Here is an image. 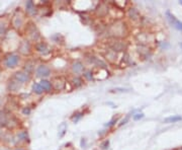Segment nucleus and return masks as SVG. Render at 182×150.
<instances>
[{"label": "nucleus", "mask_w": 182, "mask_h": 150, "mask_svg": "<svg viewBox=\"0 0 182 150\" xmlns=\"http://www.w3.org/2000/svg\"><path fill=\"white\" fill-rule=\"evenodd\" d=\"M109 48L111 51L114 52H118V51H125L126 48V45L123 42L121 41H117V40H114L112 42L109 43Z\"/></svg>", "instance_id": "nucleus-1"}, {"label": "nucleus", "mask_w": 182, "mask_h": 150, "mask_svg": "<svg viewBox=\"0 0 182 150\" xmlns=\"http://www.w3.org/2000/svg\"><path fill=\"white\" fill-rule=\"evenodd\" d=\"M166 15H167L168 20L170 21V23L172 24V26L174 27L177 30H180V32H182V21L178 20V19L176 18L175 16L173 15L170 11H167L166 12Z\"/></svg>", "instance_id": "nucleus-2"}, {"label": "nucleus", "mask_w": 182, "mask_h": 150, "mask_svg": "<svg viewBox=\"0 0 182 150\" xmlns=\"http://www.w3.org/2000/svg\"><path fill=\"white\" fill-rule=\"evenodd\" d=\"M18 62H19V57L17 55L12 54L7 56V58L5 59V66L8 68H13L17 65Z\"/></svg>", "instance_id": "nucleus-3"}, {"label": "nucleus", "mask_w": 182, "mask_h": 150, "mask_svg": "<svg viewBox=\"0 0 182 150\" xmlns=\"http://www.w3.org/2000/svg\"><path fill=\"white\" fill-rule=\"evenodd\" d=\"M14 78L16 79L17 82H20V83H24V82H27L29 81L30 79V76L27 72H23V71H19V72H16L14 74Z\"/></svg>", "instance_id": "nucleus-4"}, {"label": "nucleus", "mask_w": 182, "mask_h": 150, "mask_svg": "<svg viewBox=\"0 0 182 150\" xmlns=\"http://www.w3.org/2000/svg\"><path fill=\"white\" fill-rule=\"evenodd\" d=\"M51 74V70L48 66L46 65H40L37 69V76L38 77H48Z\"/></svg>", "instance_id": "nucleus-5"}, {"label": "nucleus", "mask_w": 182, "mask_h": 150, "mask_svg": "<svg viewBox=\"0 0 182 150\" xmlns=\"http://www.w3.org/2000/svg\"><path fill=\"white\" fill-rule=\"evenodd\" d=\"M8 122H9V114L4 110L0 111V126H7Z\"/></svg>", "instance_id": "nucleus-6"}, {"label": "nucleus", "mask_w": 182, "mask_h": 150, "mask_svg": "<svg viewBox=\"0 0 182 150\" xmlns=\"http://www.w3.org/2000/svg\"><path fill=\"white\" fill-rule=\"evenodd\" d=\"M54 87L56 88L57 90H61L63 89V88L65 87V80L62 78V77H56V78L54 79Z\"/></svg>", "instance_id": "nucleus-7"}, {"label": "nucleus", "mask_w": 182, "mask_h": 150, "mask_svg": "<svg viewBox=\"0 0 182 150\" xmlns=\"http://www.w3.org/2000/svg\"><path fill=\"white\" fill-rule=\"evenodd\" d=\"M35 49H37L38 52L42 53V54H47V53L50 52V49H49L48 45H47L46 43H43V42H42V43L37 44V46H35Z\"/></svg>", "instance_id": "nucleus-8"}, {"label": "nucleus", "mask_w": 182, "mask_h": 150, "mask_svg": "<svg viewBox=\"0 0 182 150\" xmlns=\"http://www.w3.org/2000/svg\"><path fill=\"white\" fill-rule=\"evenodd\" d=\"M72 69H73V71L75 72V73H81V72L83 71V69H84V66H83V64H82L81 62L76 61V62L73 63Z\"/></svg>", "instance_id": "nucleus-9"}, {"label": "nucleus", "mask_w": 182, "mask_h": 150, "mask_svg": "<svg viewBox=\"0 0 182 150\" xmlns=\"http://www.w3.org/2000/svg\"><path fill=\"white\" fill-rule=\"evenodd\" d=\"M26 11L32 15H34L35 13V4L32 1H29L26 3Z\"/></svg>", "instance_id": "nucleus-10"}, {"label": "nucleus", "mask_w": 182, "mask_h": 150, "mask_svg": "<svg viewBox=\"0 0 182 150\" xmlns=\"http://www.w3.org/2000/svg\"><path fill=\"white\" fill-rule=\"evenodd\" d=\"M40 85L43 87V89L46 90V91H50V90H51V88H52V83L50 81H48V80H45V79L41 81Z\"/></svg>", "instance_id": "nucleus-11"}, {"label": "nucleus", "mask_w": 182, "mask_h": 150, "mask_svg": "<svg viewBox=\"0 0 182 150\" xmlns=\"http://www.w3.org/2000/svg\"><path fill=\"white\" fill-rule=\"evenodd\" d=\"M181 117L180 116H172V117H168L164 120L165 123H176L178 121H181Z\"/></svg>", "instance_id": "nucleus-12"}, {"label": "nucleus", "mask_w": 182, "mask_h": 150, "mask_svg": "<svg viewBox=\"0 0 182 150\" xmlns=\"http://www.w3.org/2000/svg\"><path fill=\"white\" fill-rule=\"evenodd\" d=\"M32 90H34V92L37 94H42L44 91H45L38 83H34V84H32Z\"/></svg>", "instance_id": "nucleus-13"}, {"label": "nucleus", "mask_w": 182, "mask_h": 150, "mask_svg": "<svg viewBox=\"0 0 182 150\" xmlns=\"http://www.w3.org/2000/svg\"><path fill=\"white\" fill-rule=\"evenodd\" d=\"M129 15H131V18L133 19H137L139 17V13H138L136 8H131L129 9Z\"/></svg>", "instance_id": "nucleus-14"}, {"label": "nucleus", "mask_w": 182, "mask_h": 150, "mask_svg": "<svg viewBox=\"0 0 182 150\" xmlns=\"http://www.w3.org/2000/svg\"><path fill=\"white\" fill-rule=\"evenodd\" d=\"M73 81H74V83L76 82L77 86H79V85H81V84H82V83H81L82 81H81V79H80V78H75V79L73 80Z\"/></svg>", "instance_id": "nucleus-15"}, {"label": "nucleus", "mask_w": 182, "mask_h": 150, "mask_svg": "<svg viewBox=\"0 0 182 150\" xmlns=\"http://www.w3.org/2000/svg\"><path fill=\"white\" fill-rule=\"evenodd\" d=\"M143 117H144L143 114H138V116H135L134 119H135V120H139V119H142Z\"/></svg>", "instance_id": "nucleus-16"}, {"label": "nucleus", "mask_w": 182, "mask_h": 150, "mask_svg": "<svg viewBox=\"0 0 182 150\" xmlns=\"http://www.w3.org/2000/svg\"><path fill=\"white\" fill-rule=\"evenodd\" d=\"M19 137H21L24 140V139H26V133H20V134L18 135Z\"/></svg>", "instance_id": "nucleus-17"}, {"label": "nucleus", "mask_w": 182, "mask_h": 150, "mask_svg": "<svg viewBox=\"0 0 182 150\" xmlns=\"http://www.w3.org/2000/svg\"><path fill=\"white\" fill-rule=\"evenodd\" d=\"M23 112V114H26V115H29V114L30 113V110L29 109H24Z\"/></svg>", "instance_id": "nucleus-18"}, {"label": "nucleus", "mask_w": 182, "mask_h": 150, "mask_svg": "<svg viewBox=\"0 0 182 150\" xmlns=\"http://www.w3.org/2000/svg\"><path fill=\"white\" fill-rule=\"evenodd\" d=\"M179 3H180V4L182 5V1H180V2H179Z\"/></svg>", "instance_id": "nucleus-19"}, {"label": "nucleus", "mask_w": 182, "mask_h": 150, "mask_svg": "<svg viewBox=\"0 0 182 150\" xmlns=\"http://www.w3.org/2000/svg\"><path fill=\"white\" fill-rule=\"evenodd\" d=\"M16 150H23V149H16Z\"/></svg>", "instance_id": "nucleus-20"}, {"label": "nucleus", "mask_w": 182, "mask_h": 150, "mask_svg": "<svg viewBox=\"0 0 182 150\" xmlns=\"http://www.w3.org/2000/svg\"><path fill=\"white\" fill-rule=\"evenodd\" d=\"M180 46H181V47H182V43H181V44H180Z\"/></svg>", "instance_id": "nucleus-21"}]
</instances>
